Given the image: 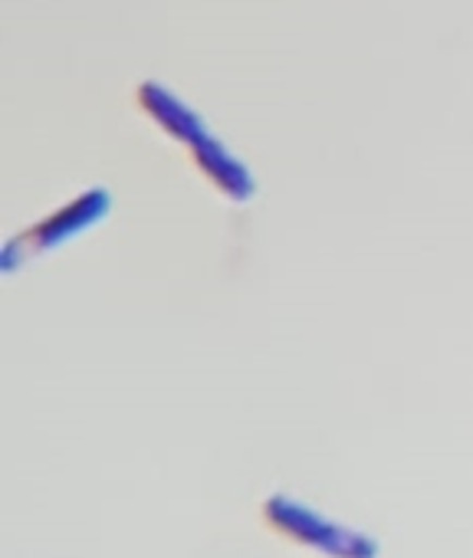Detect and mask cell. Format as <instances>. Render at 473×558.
<instances>
[{
	"label": "cell",
	"mask_w": 473,
	"mask_h": 558,
	"mask_svg": "<svg viewBox=\"0 0 473 558\" xmlns=\"http://www.w3.org/2000/svg\"><path fill=\"white\" fill-rule=\"evenodd\" d=\"M138 106H142L145 116H151L174 142H184L191 151H194L197 145H204V142L214 138L210 129L204 125V119H201L191 106H184L174 93H168L165 86H158V83H145V86L138 89Z\"/></svg>",
	"instance_id": "2"
},
{
	"label": "cell",
	"mask_w": 473,
	"mask_h": 558,
	"mask_svg": "<svg viewBox=\"0 0 473 558\" xmlns=\"http://www.w3.org/2000/svg\"><path fill=\"white\" fill-rule=\"evenodd\" d=\"M109 194L102 187L86 191L83 197L70 201L66 207H60L57 214H50L47 220L34 223L31 230H24L21 236H14L4 246V266L17 269V263H27L40 253H50L57 246H63L66 240H73L76 233L89 230L93 223H99L109 214Z\"/></svg>",
	"instance_id": "1"
},
{
	"label": "cell",
	"mask_w": 473,
	"mask_h": 558,
	"mask_svg": "<svg viewBox=\"0 0 473 558\" xmlns=\"http://www.w3.org/2000/svg\"><path fill=\"white\" fill-rule=\"evenodd\" d=\"M194 161L197 168L204 171V178L227 197V201H237V204H247L254 194H257V181L254 174L247 171V165L230 155L217 138L204 142L194 148Z\"/></svg>",
	"instance_id": "3"
}]
</instances>
